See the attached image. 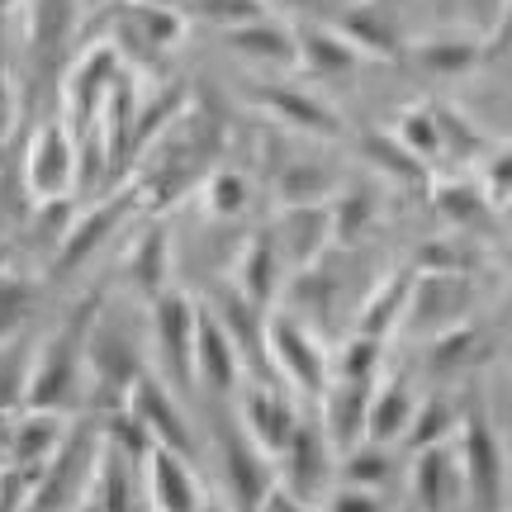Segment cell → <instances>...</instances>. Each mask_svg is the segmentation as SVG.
Masks as SVG:
<instances>
[{
    "instance_id": "cell-38",
    "label": "cell",
    "mask_w": 512,
    "mask_h": 512,
    "mask_svg": "<svg viewBox=\"0 0 512 512\" xmlns=\"http://www.w3.org/2000/svg\"><path fill=\"white\" fill-rule=\"evenodd\" d=\"M261 512H318V508H313L309 498H294L290 489H275V494L266 498V508H261Z\"/></svg>"
},
{
    "instance_id": "cell-30",
    "label": "cell",
    "mask_w": 512,
    "mask_h": 512,
    "mask_svg": "<svg viewBox=\"0 0 512 512\" xmlns=\"http://www.w3.org/2000/svg\"><path fill=\"white\" fill-rule=\"evenodd\" d=\"M394 133H399V143L408 147V152H413V157H418L422 166H432L441 157V152H446V138H441V119L432 110H418V114H408V119H403L399 128H394Z\"/></svg>"
},
{
    "instance_id": "cell-9",
    "label": "cell",
    "mask_w": 512,
    "mask_h": 512,
    "mask_svg": "<svg viewBox=\"0 0 512 512\" xmlns=\"http://www.w3.org/2000/svg\"><path fill=\"white\" fill-rule=\"evenodd\" d=\"M195 380L214 394H238L247 384L242 370V347L233 342V332L223 328V318L214 309H200V332H195Z\"/></svg>"
},
{
    "instance_id": "cell-44",
    "label": "cell",
    "mask_w": 512,
    "mask_h": 512,
    "mask_svg": "<svg viewBox=\"0 0 512 512\" xmlns=\"http://www.w3.org/2000/svg\"><path fill=\"white\" fill-rule=\"evenodd\" d=\"M508 266H512V252H508Z\"/></svg>"
},
{
    "instance_id": "cell-41",
    "label": "cell",
    "mask_w": 512,
    "mask_h": 512,
    "mask_svg": "<svg viewBox=\"0 0 512 512\" xmlns=\"http://www.w3.org/2000/svg\"><path fill=\"white\" fill-rule=\"evenodd\" d=\"M72 512H100V503H95V498L91 494H86V498H81V503H76V508Z\"/></svg>"
},
{
    "instance_id": "cell-4",
    "label": "cell",
    "mask_w": 512,
    "mask_h": 512,
    "mask_svg": "<svg viewBox=\"0 0 512 512\" xmlns=\"http://www.w3.org/2000/svg\"><path fill=\"white\" fill-rule=\"evenodd\" d=\"M81 181V143L72 138L67 124H43L29 138L24 152V185L38 204H57L72 195V185Z\"/></svg>"
},
{
    "instance_id": "cell-8",
    "label": "cell",
    "mask_w": 512,
    "mask_h": 512,
    "mask_svg": "<svg viewBox=\"0 0 512 512\" xmlns=\"http://www.w3.org/2000/svg\"><path fill=\"white\" fill-rule=\"evenodd\" d=\"M271 238L285 256V266L294 271H309L328 256L332 242V209L328 204H299V209H280V219L271 223Z\"/></svg>"
},
{
    "instance_id": "cell-5",
    "label": "cell",
    "mask_w": 512,
    "mask_h": 512,
    "mask_svg": "<svg viewBox=\"0 0 512 512\" xmlns=\"http://www.w3.org/2000/svg\"><path fill=\"white\" fill-rule=\"evenodd\" d=\"M124 413L138 427L147 432L152 446H166V451H176V456H195V432H190V422H185L181 403H176V389L157 375V370H143L133 389L124 394Z\"/></svg>"
},
{
    "instance_id": "cell-40",
    "label": "cell",
    "mask_w": 512,
    "mask_h": 512,
    "mask_svg": "<svg viewBox=\"0 0 512 512\" xmlns=\"http://www.w3.org/2000/svg\"><path fill=\"white\" fill-rule=\"evenodd\" d=\"M494 43H498V48H508V43H512V0H503V5H498V24H494Z\"/></svg>"
},
{
    "instance_id": "cell-33",
    "label": "cell",
    "mask_w": 512,
    "mask_h": 512,
    "mask_svg": "<svg viewBox=\"0 0 512 512\" xmlns=\"http://www.w3.org/2000/svg\"><path fill=\"white\" fill-rule=\"evenodd\" d=\"M456 427V413L446 399H422L418 418H413V432H408V446L413 451H427V446H441V437Z\"/></svg>"
},
{
    "instance_id": "cell-26",
    "label": "cell",
    "mask_w": 512,
    "mask_h": 512,
    "mask_svg": "<svg viewBox=\"0 0 512 512\" xmlns=\"http://www.w3.org/2000/svg\"><path fill=\"white\" fill-rule=\"evenodd\" d=\"M337 470H342V484H356V489H380V484H389V475L399 470V460H394V446L361 441V446H351L347 456H337Z\"/></svg>"
},
{
    "instance_id": "cell-2",
    "label": "cell",
    "mask_w": 512,
    "mask_h": 512,
    "mask_svg": "<svg viewBox=\"0 0 512 512\" xmlns=\"http://www.w3.org/2000/svg\"><path fill=\"white\" fill-rule=\"evenodd\" d=\"M266 366L299 399H323V389L332 380L328 351L318 347V337L290 313H271L266 318Z\"/></svg>"
},
{
    "instance_id": "cell-13",
    "label": "cell",
    "mask_w": 512,
    "mask_h": 512,
    "mask_svg": "<svg viewBox=\"0 0 512 512\" xmlns=\"http://www.w3.org/2000/svg\"><path fill=\"white\" fill-rule=\"evenodd\" d=\"M143 489L152 512H200L204 494H200V479L190 470V460L166 451V446H152L143 460Z\"/></svg>"
},
{
    "instance_id": "cell-18",
    "label": "cell",
    "mask_w": 512,
    "mask_h": 512,
    "mask_svg": "<svg viewBox=\"0 0 512 512\" xmlns=\"http://www.w3.org/2000/svg\"><path fill=\"white\" fill-rule=\"evenodd\" d=\"M460 484H465V470H460V451H441V446H427L413 456V494H418L422 512H446L456 503Z\"/></svg>"
},
{
    "instance_id": "cell-21",
    "label": "cell",
    "mask_w": 512,
    "mask_h": 512,
    "mask_svg": "<svg viewBox=\"0 0 512 512\" xmlns=\"http://www.w3.org/2000/svg\"><path fill=\"white\" fill-rule=\"evenodd\" d=\"M128 204H133V195H110L105 204H95L91 214H81V219L67 228V242H62V271H76L81 261H91V256L100 252V242L124 223Z\"/></svg>"
},
{
    "instance_id": "cell-11",
    "label": "cell",
    "mask_w": 512,
    "mask_h": 512,
    "mask_svg": "<svg viewBox=\"0 0 512 512\" xmlns=\"http://www.w3.org/2000/svg\"><path fill=\"white\" fill-rule=\"evenodd\" d=\"M370 394H375V384L370 380H342V375H332L328 389H323V432L328 441L337 446V456H347L351 446H361L366 441V413H370Z\"/></svg>"
},
{
    "instance_id": "cell-20",
    "label": "cell",
    "mask_w": 512,
    "mask_h": 512,
    "mask_svg": "<svg viewBox=\"0 0 512 512\" xmlns=\"http://www.w3.org/2000/svg\"><path fill=\"white\" fill-rule=\"evenodd\" d=\"M62 441H67L62 413H53V408H24L15 432H10V456L19 465H29V470H43L62 451Z\"/></svg>"
},
{
    "instance_id": "cell-39",
    "label": "cell",
    "mask_w": 512,
    "mask_h": 512,
    "mask_svg": "<svg viewBox=\"0 0 512 512\" xmlns=\"http://www.w3.org/2000/svg\"><path fill=\"white\" fill-rule=\"evenodd\" d=\"M15 86H10V76L0 72V138H5V133H10V128H15Z\"/></svg>"
},
{
    "instance_id": "cell-6",
    "label": "cell",
    "mask_w": 512,
    "mask_h": 512,
    "mask_svg": "<svg viewBox=\"0 0 512 512\" xmlns=\"http://www.w3.org/2000/svg\"><path fill=\"white\" fill-rule=\"evenodd\" d=\"M238 408H242V432L271 460H280V451L290 446V437L304 422L299 418V394L285 389L280 380H247L238 389Z\"/></svg>"
},
{
    "instance_id": "cell-12",
    "label": "cell",
    "mask_w": 512,
    "mask_h": 512,
    "mask_svg": "<svg viewBox=\"0 0 512 512\" xmlns=\"http://www.w3.org/2000/svg\"><path fill=\"white\" fill-rule=\"evenodd\" d=\"M332 456H337V446L328 441V432H323V422H299V432L290 437V446L280 451V460H285V484L280 489H290L294 498H309L328 484L332 475Z\"/></svg>"
},
{
    "instance_id": "cell-27",
    "label": "cell",
    "mask_w": 512,
    "mask_h": 512,
    "mask_svg": "<svg viewBox=\"0 0 512 512\" xmlns=\"http://www.w3.org/2000/svg\"><path fill=\"white\" fill-rule=\"evenodd\" d=\"M280 204L285 209H299V204H328L332 200V176L313 162H290L280 171Z\"/></svg>"
},
{
    "instance_id": "cell-15",
    "label": "cell",
    "mask_w": 512,
    "mask_h": 512,
    "mask_svg": "<svg viewBox=\"0 0 512 512\" xmlns=\"http://www.w3.org/2000/svg\"><path fill=\"white\" fill-rule=\"evenodd\" d=\"M223 43L238 57L256 62V67H299V48H294V24H280V19L261 15L242 29H228Z\"/></svg>"
},
{
    "instance_id": "cell-1",
    "label": "cell",
    "mask_w": 512,
    "mask_h": 512,
    "mask_svg": "<svg viewBox=\"0 0 512 512\" xmlns=\"http://www.w3.org/2000/svg\"><path fill=\"white\" fill-rule=\"evenodd\" d=\"M91 313L95 304L76 313L72 328H62L57 337L43 342V351L34 356L29 366V384H24V408H53L62 413V403L72 399L76 375L86 366V337H91Z\"/></svg>"
},
{
    "instance_id": "cell-22",
    "label": "cell",
    "mask_w": 512,
    "mask_h": 512,
    "mask_svg": "<svg viewBox=\"0 0 512 512\" xmlns=\"http://www.w3.org/2000/svg\"><path fill=\"white\" fill-rule=\"evenodd\" d=\"M413 280H418V275H408V271H389V275H384L380 285L366 294V304H361L356 332H361V337H375V342H384V337H389V332L403 323V313H408Z\"/></svg>"
},
{
    "instance_id": "cell-25",
    "label": "cell",
    "mask_w": 512,
    "mask_h": 512,
    "mask_svg": "<svg viewBox=\"0 0 512 512\" xmlns=\"http://www.w3.org/2000/svg\"><path fill=\"white\" fill-rule=\"evenodd\" d=\"M403 53H408V62L418 72H432V76H460L484 62V48L470 43V38H427V43H413Z\"/></svg>"
},
{
    "instance_id": "cell-34",
    "label": "cell",
    "mask_w": 512,
    "mask_h": 512,
    "mask_svg": "<svg viewBox=\"0 0 512 512\" xmlns=\"http://www.w3.org/2000/svg\"><path fill=\"white\" fill-rule=\"evenodd\" d=\"M437 209L446 214L451 223H475L484 209H489V200H484V185L475 181H451L437 190Z\"/></svg>"
},
{
    "instance_id": "cell-3",
    "label": "cell",
    "mask_w": 512,
    "mask_h": 512,
    "mask_svg": "<svg viewBox=\"0 0 512 512\" xmlns=\"http://www.w3.org/2000/svg\"><path fill=\"white\" fill-rule=\"evenodd\" d=\"M195 332H200V304L181 290L152 299V347H157V375L176 389L195 384Z\"/></svg>"
},
{
    "instance_id": "cell-31",
    "label": "cell",
    "mask_w": 512,
    "mask_h": 512,
    "mask_svg": "<svg viewBox=\"0 0 512 512\" xmlns=\"http://www.w3.org/2000/svg\"><path fill=\"white\" fill-rule=\"evenodd\" d=\"M204 204H209L214 219H238L242 209L252 204V185L238 171H214L209 185H204Z\"/></svg>"
},
{
    "instance_id": "cell-29",
    "label": "cell",
    "mask_w": 512,
    "mask_h": 512,
    "mask_svg": "<svg viewBox=\"0 0 512 512\" xmlns=\"http://www.w3.org/2000/svg\"><path fill=\"white\" fill-rule=\"evenodd\" d=\"M332 242H356L375 223V195L366 190H342L332 195Z\"/></svg>"
},
{
    "instance_id": "cell-17",
    "label": "cell",
    "mask_w": 512,
    "mask_h": 512,
    "mask_svg": "<svg viewBox=\"0 0 512 512\" xmlns=\"http://www.w3.org/2000/svg\"><path fill=\"white\" fill-rule=\"evenodd\" d=\"M413 418H418V399H413V389H408V384L403 380L375 384V394H370V413H366V441H375V446L408 441Z\"/></svg>"
},
{
    "instance_id": "cell-10",
    "label": "cell",
    "mask_w": 512,
    "mask_h": 512,
    "mask_svg": "<svg viewBox=\"0 0 512 512\" xmlns=\"http://www.w3.org/2000/svg\"><path fill=\"white\" fill-rule=\"evenodd\" d=\"M223 470H228V484H233V494H238L242 512H261L266 508V498L280 489V475H275V460L252 446L247 432H228L223 437Z\"/></svg>"
},
{
    "instance_id": "cell-16",
    "label": "cell",
    "mask_w": 512,
    "mask_h": 512,
    "mask_svg": "<svg viewBox=\"0 0 512 512\" xmlns=\"http://www.w3.org/2000/svg\"><path fill=\"white\" fill-rule=\"evenodd\" d=\"M294 48H299V72H313V76H347L366 62L328 24H294Z\"/></svg>"
},
{
    "instance_id": "cell-14",
    "label": "cell",
    "mask_w": 512,
    "mask_h": 512,
    "mask_svg": "<svg viewBox=\"0 0 512 512\" xmlns=\"http://www.w3.org/2000/svg\"><path fill=\"white\" fill-rule=\"evenodd\" d=\"M256 100H261V110L271 114L275 124H285L290 133H309V138H337V133H342V114L309 91H294V86H256Z\"/></svg>"
},
{
    "instance_id": "cell-24",
    "label": "cell",
    "mask_w": 512,
    "mask_h": 512,
    "mask_svg": "<svg viewBox=\"0 0 512 512\" xmlns=\"http://www.w3.org/2000/svg\"><path fill=\"white\" fill-rule=\"evenodd\" d=\"M128 275H133V290L143 294L147 304L166 294L171 285V233H166V223H152L143 238L133 242V256H128Z\"/></svg>"
},
{
    "instance_id": "cell-37",
    "label": "cell",
    "mask_w": 512,
    "mask_h": 512,
    "mask_svg": "<svg viewBox=\"0 0 512 512\" xmlns=\"http://www.w3.org/2000/svg\"><path fill=\"white\" fill-rule=\"evenodd\" d=\"M484 190H489L494 200H508V195H512V152H503V157H494V162H489Z\"/></svg>"
},
{
    "instance_id": "cell-36",
    "label": "cell",
    "mask_w": 512,
    "mask_h": 512,
    "mask_svg": "<svg viewBox=\"0 0 512 512\" xmlns=\"http://www.w3.org/2000/svg\"><path fill=\"white\" fill-rule=\"evenodd\" d=\"M328 512H384V498H380V489H356V484H342Z\"/></svg>"
},
{
    "instance_id": "cell-7",
    "label": "cell",
    "mask_w": 512,
    "mask_h": 512,
    "mask_svg": "<svg viewBox=\"0 0 512 512\" xmlns=\"http://www.w3.org/2000/svg\"><path fill=\"white\" fill-rule=\"evenodd\" d=\"M460 470H465V489L475 498L484 512H503V451H498V437L489 418L475 413V418H465L460 427Z\"/></svg>"
},
{
    "instance_id": "cell-23",
    "label": "cell",
    "mask_w": 512,
    "mask_h": 512,
    "mask_svg": "<svg viewBox=\"0 0 512 512\" xmlns=\"http://www.w3.org/2000/svg\"><path fill=\"white\" fill-rule=\"evenodd\" d=\"M290 271L285 266V256H280V247H275L271 228H261L247 247H242V261H238V290L252 299L256 309L261 304H271V294L280 290V275Z\"/></svg>"
},
{
    "instance_id": "cell-35",
    "label": "cell",
    "mask_w": 512,
    "mask_h": 512,
    "mask_svg": "<svg viewBox=\"0 0 512 512\" xmlns=\"http://www.w3.org/2000/svg\"><path fill=\"white\" fill-rule=\"evenodd\" d=\"M384 356V342H375V337H351L347 347H342V356H337V366H332V375H342V380H370L375 384V366H380Z\"/></svg>"
},
{
    "instance_id": "cell-43",
    "label": "cell",
    "mask_w": 512,
    "mask_h": 512,
    "mask_svg": "<svg viewBox=\"0 0 512 512\" xmlns=\"http://www.w3.org/2000/svg\"><path fill=\"white\" fill-rule=\"evenodd\" d=\"M200 512H228V508H219V503H209V498H204V508Z\"/></svg>"
},
{
    "instance_id": "cell-28",
    "label": "cell",
    "mask_w": 512,
    "mask_h": 512,
    "mask_svg": "<svg viewBox=\"0 0 512 512\" xmlns=\"http://www.w3.org/2000/svg\"><path fill=\"white\" fill-rule=\"evenodd\" d=\"M271 15L266 0H185V19H200V24H214V29H242L252 19Z\"/></svg>"
},
{
    "instance_id": "cell-19",
    "label": "cell",
    "mask_w": 512,
    "mask_h": 512,
    "mask_svg": "<svg viewBox=\"0 0 512 512\" xmlns=\"http://www.w3.org/2000/svg\"><path fill=\"white\" fill-rule=\"evenodd\" d=\"M332 29L347 38V43L366 57V62H370V57H399L403 53L399 24L384 15L380 5H351V10H342V19H337Z\"/></svg>"
},
{
    "instance_id": "cell-32",
    "label": "cell",
    "mask_w": 512,
    "mask_h": 512,
    "mask_svg": "<svg viewBox=\"0 0 512 512\" xmlns=\"http://www.w3.org/2000/svg\"><path fill=\"white\" fill-rule=\"evenodd\" d=\"M361 152H366V162H375L380 171H394V176H403V171H408V176H422V171H427V166L399 143V133H366V138H361Z\"/></svg>"
},
{
    "instance_id": "cell-42",
    "label": "cell",
    "mask_w": 512,
    "mask_h": 512,
    "mask_svg": "<svg viewBox=\"0 0 512 512\" xmlns=\"http://www.w3.org/2000/svg\"><path fill=\"white\" fill-rule=\"evenodd\" d=\"M15 5H19V0H0V19L10 15V10H15Z\"/></svg>"
}]
</instances>
